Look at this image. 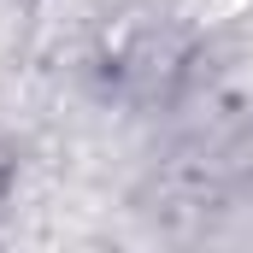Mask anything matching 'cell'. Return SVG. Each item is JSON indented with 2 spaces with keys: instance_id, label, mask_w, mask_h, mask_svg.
I'll list each match as a JSON object with an SVG mask.
<instances>
[{
  "instance_id": "1",
  "label": "cell",
  "mask_w": 253,
  "mask_h": 253,
  "mask_svg": "<svg viewBox=\"0 0 253 253\" xmlns=\"http://www.w3.org/2000/svg\"><path fill=\"white\" fill-rule=\"evenodd\" d=\"M106 71H112V88L124 94H165L183 77V42L165 30H124L106 47Z\"/></svg>"
}]
</instances>
